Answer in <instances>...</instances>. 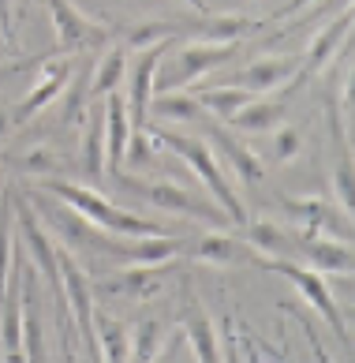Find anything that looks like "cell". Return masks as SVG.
Listing matches in <instances>:
<instances>
[{
	"label": "cell",
	"mask_w": 355,
	"mask_h": 363,
	"mask_svg": "<svg viewBox=\"0 0 355 363\" xmlns=\"http://www.w3.org/2000/svg\"><path fill=\"white\" fill-rule=\"evenodd\" d=\"M0 195H4V177H0Z\"/></svg>",
	"instance_id": "40"
},
{
	"label": "cell",
	"mask_w": 355,
	"mask_h": 363,
	"mask_svg": "<svg viewBox=\"0 0 355 363\" xmlns=\"http://www.w3.org/2000/svg\"><path fill=\"white\" fill-rule=\"evenodd\" d=\"M348 38H351V8H344L333 23H325L322 30L314 34V42L303 52V75L310 79V75L329 68V64L337 60V52L348 45Z\"/></svg>",
	"instance_id": "17"
},
{
	"label": "cell",
	"mask_w": 355,
	"mask_h": 363,
	"mask_svg": "<svg viewBox=\"0 0 355 363\" xmlns=\"http://www.w3.org/2000/svg\"><path fill=\"white\" fill-rule=\"evenodd\" d=\"M281 311L295 315V322H299V330H303V337H307V345H310L314 359H318V363H333V359H329V352H325V345H322V337L314 333V326L303 318V311H299V303H295V300H281Z\"/></svg>",
	"instance_id": "31"
},
{
	"label": "cell",
	"mask_w": 355,
	"mask_h": 363,
	"mask_svg": "<svg viewBox=\"0 0 355 363\" xmlns=\"http://www.w3.org/2000/svg\"><path fill=\"white\" fill-rule=\"evenodd\" d=\"M281 210L299 225V233L340 240V244H351V236H355L351 213L333 206L329 199H314V195H307V199H281Z\"/></svg>",
	"instance_id": "9"
},
{
	"label": "cell",
	"mask_w": 355,
	"mask_h": 363,
	"mask_svg": "<svg viewBox=\"0 0 355 363\" xmlns=\"http://www.w3.org/2000/svg\"><path fill=\"white\" fill-rule=\"evenodd\" d=\"M157 161V139L146 128H131L128 150H124V172H139V169H154Z\"/></svg>",
	"instance_id": "29"
},
{
	"label": "cell",
	"mask_w": 355,
	"mask_h": 363,
	"mask_svg": "<svg viewBox=\"0 0 355 363\" xmlns=\"http://www.w3.org/2000/svg\"><path fill=\"white\" fill-rule=\"evenodd\" d=\"M131 139V116H128V101L124 90L105 94V177L116 180L124 172V150Z\"/></svg>",
	"instance_id": "15"
},
{
	"label": "cell",
	"mask_w": 355,
	"mask_h": 363,
	"mask_svg": "<svg viewBox=\"0 0 355 363\" xmlns=\"http://www.w3.org/2000/svg\"><path fill=\"white\" fill-rule=\"evenodd\" d=\"M243 42H191V45H180L172 57L161 60L157 68V79H154V94H165V90H187L191 83H198L202 75L217 72L221 64L236 60Z\"/></svg>",
	"instance_id": "5"
},
{
	"label": "cell",
	"mask_w": 355,
	"mask_h": 363,
	"mask_svg": "<svg viewBox=\"0 0 355 363\" xmlns=\"http://www.w3.org/2000/svg\"><path fill=\"white\" fill-rule=\"evenodd\" d=\"M113 184L120 187V191L142 199V203L165 210V213H187V218L206 221V225H213V228H232L228 213L217 206L213 199L195 195L187 184H176V180H142L139 172H120Z\"/></svg>",
	"instance_id": "4"
},
{
	"label": "cell",
	"mask_w": 355,
	"mask_h": 363,
	"mask_svg": "<svg viewBox=\"0 0 355 363\" xmlns=\"http://www.w3.org/2000/svg\"><path fill=\"white\" fill-rule=\"evenodd\" d=\"M19 169H23V172H34V180L57 177V157H52L49 150H26V154L19 157Z\"/></svg>",
	"instance_id": "32"
},
{
	"label": "cell",
	"mask_w": 355,
	"mask_h": 363,
	"mask_svg": "<svg viewBox=\"0 0 355 363\" xmlns=\"http://www.w3.org/2000/svg\"><path fill=\"white\" fill-rule=\"evenodd\" d=\"M86 135H83V169L86 177L98 184L105 177V109L98 113V105L90 101L86 109Z\"/></svg>",
	"instance_id": "25"
},
{
	"label": "cell",
	"mask_w": 355,
	"mask_h": 363,
	"mask_svg": "<svg viewBox=\"0 0 355 363\" xmlns=\"http://www.w3.org/2000/svg\"><path fill=\"white\" fill-rule=\"evenodd\" d=\"M292 251L303 255L307 266L318 274L348 277L355 270V251H351V244H340V240H325L314 233H292Z\"/></svg>",
	"instance_id": "12"
},
{
	"label": "cell",
	"mask_w": 355,
	"mask_h": 363,
	"mask_svg": "<svg viewBox=\"0 0 355 363\" xmlns=\"http://www.w3.org/2000/svg\"><path fill=\"white\" fill-rule=\"evenodd\" d=\"M57 266H60V285H64V303H67V315L75 318V330H79V341L86 345L90 363H101L98 356V333H94V289H90V277L86 270L79 266V255L57 247Z\"/></svg>",
	"instance_id": "7"
},
{
	"label": "cell",
	"mask_w": 355,
	"mask_h": 363,
	"mask_svg": "<svg viewBox=\"0 0 355 363\" xmlns=\"http://www.w3.org/2000/svg\"><path fill=\"white\" fill-rule=\"evenodd\" d=\"M180 330L187 345L195 348L198 363H225L221 356V333H217L213 318L206 315V307L198 303V296L184 285V307H180Z\"/></svg>",
	"instance_id": "10"
},
{
	"label": "cell",
	"mask_w": 355,
	"mask_h": 363,
	"mask_svg": "<svg viewBox=\"0 0 355 363\" xmlns=\"http://www.w3.org/2000/svg\"><path fill=\"white\" fill-rule=\"evenodd\" d=\"M288 116V101L281 98H251L243 109L228 120L240 135H266V131H277Z\"/></svg>",
	"instance_id": "18"
},
{
	"label": "cell",
	"mask_w": 355,
	"mask_h": 363,
	"mask_svg": "<svg viewBox=\"0 0 355 363\" xmlns=\"http://www.w3.org/2000/svg\"><path fill=\"white\" fill-rule=\"evenodd\" d=\"M195 98H198V105H202L210 116H217L221 124H228V120L236 116L243 105L254 98V94L243 90V86H210V90H198Z\"/></svg>",
	"instance_id": "27"
},
{
	"label": "cell",
	"mask_w": 355,
	"mask_h": 363,
	"mask_svg": "<svg viewBox=\"0 0 355 363\" xmlns=\"http://www.w3.org/2000/svg\"><path fill=\"white\" fill-rule=\"evenodd\" d=\"M45 57H49V52H45ZM45 57H34V60H16V64H0V86H4L11 75H19V72H30V68H38V64H42Z\"/></svg>",
	"instance_id": "33"
},
{
	"label": "cell",
	"mask_w": 355,
	"mask_h": 363,
	"mask_svg": "<svg viewBox=\"0 0 355 363\" xmlns=\"http://www.w3.org/2000/svg\"><path fill=\"white\" fill-rule=\"evenodd\" d=\"M34 277L30 270L23 274V359L26 363H45V341H42V318L34 307Z\"/></svg>",
	"instance_id": "23"
},
{
	"label": "cell",
	"mask_w": 355,
	"mask_h": 363,
	"mask_svg": "<svg viewBox=\"0 0 355 363\" xmlns=\"http://www.w3.org/2000/svg\"><path fill=\"white\" fill-rule=\"evenodd\" d=\"M4 57H16V52H8V49H0V60H4Z\"/></svg>",
	"instance_id": "39"
},
{
	"label": "cell",
	"mask_w": 355,
	"mask_h": 363,
	"mask_svg": "<svg viewBox=\"0 0 355 363\" xmlns=\"http://www.w3.org/2000/svg\"><path fill=\"white\" fill-rule=\"evenodd\" d=\"M8 124H11V113H4V109H0V135L8 131Z\"/></svg>",
	"instance_id": "38"
},
{
	"label": "cell",
	"mask_w": 355,
	"mask_h": 363,
	"mask_svg": "<svg viewBox=\"0 0 355 363\" xmlns=\"http://www.w3.org/2000/svg\"><path fill=\"white\" fill-rule=\"evenodd\" d=\"M57 98H60V124H79L90 109V75L72 72L67 86L57 94Z\"/></svg>",
	"instance_id": "28"
},
{
	"label": "cell",
	"mask_w": 355,
	"mask_h": 363,
	"mask_svg": "<svg viewBox=\"0 0 355 363\" xmlns=\"http://www.w3.org/2000/svg\"><path fill=\"white\" fill-rule=\"evenodd\" d=\"M165 345H169V326H165V322H161V318H139L131 326L128 363H154Z\"/></svg>",
	"instance_id": "24"
},
{
	"label": "cell",
	"mask_w": 355,
	"mask_h": 363,
	"mask_svg": "<svg viewBox=\"0 0 355 363\" xmlns=\"http://www.w3.org/2000/svg\"><path fill=\"white\" fill-rule=\"evenodd\" d=\"M176 356H180V337H172L165 348H161V356L154 363H176Z\"/></svg>",
	"instance_id": "36"
},
{
	"label": "cell",
	"mask_w": 355,
	"mask_h": 363,
	"mask_svg": "<svg viewBox=\"0 0 355 363\" xmlns=\"http://www.w3.org/2000/svg\"><path fill=\"white\" fill-rule=\"evenodd\" d=\"M0 38H4V45L16 52V34H11V0H0Z\"/></svg>",
	"instance_id": "34"
},
{
	"label": "cell",
	"mask_w": 355,
	"mask_h": 363,
	"mask_svg": "<svg viewBox=\"0 0 355 363\" xmlns=\"http://www.w3.org/2000/svg\"><path fill=\"white\" fill-rule=\"evenodd\" d=\"M0 49H8V45H4V38H0ZM8 52H11V49H8Z\"/></svg>",
	"instance_id": "41"
},
{
	"label": "cell",
	"mask_w": 355,
	"mask_h": 363,
	"mask_svg": "<svg viewBox=\"0 0 355 363\" xmlns=\"http://www.w3.org/2000/svg\"><path fill=\"white\" fill-rule=\"evenodd\" d=\"M310 4H314V0H288V4H284V8L277 11V16H273V19H266V26H269V23H281V19H288V16H295V11L310 8Z\"/></svg>",
	"instance_id": "35"
},
{
	"label": "cell",
	"mask_w": 355,
	"mask_h": 363,
	"mask_svg": "<svg viewBox=\"0 0 355 363\" xmlns=\"http://www.w3.org/2000/svg\"><path fill=\"white\" fill-rule=\"evenodd\" d=\"M150 135L157 139V146L172 150L180 161H187V165L195 169V177L210 187L213 203L228 213L232 228H243V225L251 221V218H247V206H243L240 195H236V184L228 180V172H225L221 161H217V154L210 150V143H202V139H195V135H184V131H169V128H154Z\"/></svg>",
	"instance_id": "2"
},
{
	"label": "cell",
	"mask_w": 355,
	"mask_h": 363,
	"mask_svg": "<svg viewBox=\"0 0 355 363\" xmlns=\"http://www.w3.org/2000/svg\"><path fill=\"white\" fill-rule=\"evenodd\" d=\"M124 60H128V49L120 42H108L105 57L98 60V72L90 75V101L105 98V94L120 90V83H124Z\"/></svg>",
	"instance_id": "26"
},
{
	"label": "cell",
	"mask_w": 355,
	"mask_h": 363,
	"mask_svg": "<svg viewBox=\"0 0 355 363\" xmlns=\"http://www.w3.org/2000/svg\"><path fill=\"white\" fill-rule=\"evenodd\" d=\"M34 184H38V191L60 199L64 206H72L75 213H83L90 225H98V228H105V233H113V236H169V228L161 225V221L139 218V213L108 203L98 187L67 184L60 177H42V180H34Z\"/></svg>",
	"instance_id": "1"
},
{
	"label": "cell",
	"mask_w": 355,
	"mask_h": 363,
	"mask_svg": "<svg viewBox=\"0 0 355 363\" xmlns=\"http://www.w3.org/2000/svg\"><path fill=\"white\" fill-rule=\"evenodd\" d=\"M191 255H195L198 262L228 266V262H243V259H247L251 251L243 247L240 240L228 233V228H213V233H206L202 240H195V247H191Z\"/></svg>",
	"instance_id": "22"
},
{
	"label": "cell",
	"mask_w": 355,
	"mask_h": 363,
	"mask_svg": "<svg viewBox=\"0 0 355 363\" xmlns=\"http://www.w3.org/2000/svg\"><path fill=\"white\" fill-rule=\"evenodd\" d=\"M243 233V244H247V251L254 255H266V259H292V233L273 221H247L240 228Z\"/></svg>",
	"instance_id": "20"
},
{
	"label": "cell",
	"mask_w": 355,
	"mask_h": 363,
	"mask_svg": "<svg viewBox=\"0 0 355 363\" xmlns=\"http://www.w3.org/2000/svg\"><path fill=\"white\" fill-rule=\"evenodd\" d=\"M49 19H52V34H57V52L72 57V52H86V49H101L108 42H116V30L101 19L79 11L72 0H45Z\"/></svg>",
	"instance_id": "6"
},
{
	"label": "cell",
	"mask_w": 355,
	"mask_h": 363,
	"mask_svg": "<svg viewBox=\"0 0 355 363\" xmlns=\"http://www.w3.org/2000/svg\"><path fill=\"white\" fill-rule=\"evenodd\" d=\"M146 116H157V120H176V124H206L213 120L206 109L198 105L195 94H176V90H165L150 101V113Z\"/></svg>",
	"instance_id": "21"
},
{
	"label": "cell",
	"mask_w": 355,
	"mask_h": 363,
	"mask_svg": "<svg viewBox=\"0 0 355 363\" xmlns=\"http://www.w3.org/2000/svg\"><path fill=\"white\" fill-rule=\"evenodd\" d=\"M176 266V259L169 262H150V266H128V270H120L116 277H108L101 281V292L105 296H124V300H135V303H146V300H154V296L161 292V281H165V274Z\"/></svg>",
	"instance_id": "14"
},
{
	"label": "cell",
	"mask_w": 355,
	"mask_h": 363,
	"mask_svg": "<svg viewBox=\"0 0 355 363\" xmlns=\"http://www.w3.org/2000/svg\"><path fill=\"white\" fill-rule=\"evenodd\" d=\"M94 333H98V356H101V363H128L131 326L124 318H116V315L94 307Z\"/></svg>",
	"instance_id": "19"
},
{
	"label": "cell",
	"mask_w": 355,
	"mask_h": 363,
	"mask_svg": "<svg viewBox=\"0 0 355 363\" xmlns=\"http://www.w3.org/2000/svg\"><path fill=\"white\" fill-rule=\"evenodd\" d=\"M247 262H254L258 270H266V274H281V277H288L295 292L303 296V303L310 307L314 315H322L325 322L333 326L337 333V341L344 345V352H351V326H348V315H344V307H340V300L333 296V285L325 281V274L318 270H310V266H299L295 259H266V255H247Z\"/></svg>",
	"instance_id": "3"
},
{
	"label": "cell",
	"mask_w": 355,
	"mask_h": 363,
	"mask_svg": "<svg viewBox=\"0 0 355 363\" xmlns=\"http://www.w3.org/2000/svg\"><path fill=\"white\" fill-rule=\"evenodd\" d=\"M303 154V131L292 128V124H281L273 131V161H281V165H288Z\"/></svg>",
	"instance_id": "30"
},
{
	"label": "cell",
	"mask_w": 355,
	"mask_h": 363,
	"mask_svg": "<svg viewBox=\"0 0 355 363\" xmlns=\"http://www.w3.org/2000/svg\"><path fill=\"white\" fill-rule=\"evenodd\" d=\"M184 4H191V8L198 11V16H206V11H210V4H206V0H184Z\"/></svg>",
	"instance_id": "37"
},
{
	"label": "cell",
	"mask_w": 355,
	"mask_h": 363,
	"mask_svg": "<svg viewBox=\"0 0 355 363\" xmlns=\"http://www.w3.org/2000/svg\"><path fill=\"white\" fill-rule=\"evenodd\" d=\"M210 124V150L221 154V161L232 169V177H236L243 187H258L266 180V165L258 161V154L251 150L247 143H243L240 135H232L228 128L213 124V120H206Z\"/></svg>",
	"instance_id": "13"
},
{
	"label": "cell",
	"mask_w": 355,
	"mask_h": 363,
	"mask_svg": "<svg viewBox=\"0 0 355 363\" xmlns=\"http://www.w3.org/2000/svg\"><path fill=\"white\" fill-rule=\"evenodd\" d=\"M176 49V38H161V42L146 45L135 52V64H131V75H128V116H131V128H146V113H150V101H154V79H157V68L161 60Z\"/></svg>",
	"instance_id": "8"
},
{
	"label": "cell",
	"mask_w": 355,
	"mask_h": 363,
	"mask_svg": "<svg viewBox=\"0 0 355 363\" xmlns=\"http://www.w3.org/2000/svg\"><path fill=\"white\" fill-rule=\"evenodd\" d=\"M299 68H303V57H262V60H251L247 68L232 72L228 75V86H243L251 90L254 98L258 94H277L284 83H292V79L299 75Z\"/></svg>",
	"instance_id": "11"
},
{
	"label": "cell",
	"mask_w": 355,
	"mask_h": 363,
	"mask_svg": "<svg viewBox=\"0 0 355 363\" xmlns=\"http://www.w3.org/2000/svg\"><path fill=\"white\" fill-rule=\"evenodd\" d=\"M38 68H42V79H38V83L23 94V101L16 105V109H11V124H26V120H30L34 113H42L45 105L67 86V79H72V72H75L67 60H64V64L52 60V52H49L42 64H38Z\"/></svg>",
	"instance_id": "16"
}]
</instances>
